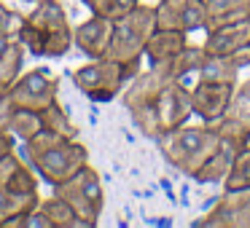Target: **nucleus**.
Returning <instances> with one entry per match:
<instances>
[{"label":"nucleus","instance_id":"f257e3e1","mask_svg":"<svg viewBox=\"0 0 250 228\" xmlns=\"http://www.w3.org/2000/svg\"><path fill=\"white\" fill-rule=\"evenodd\" d=\"M156 145L162 151V158L180 174L194 177V172L221 148V134L212 124L202 126H175L169 132H162L156 137Z\"/></svg>","mask_w":250,"mask_h":228},{"label":"nucleus","instance_id":"f03ea898","mask_svg":"<svg viewBox=\"0 0 250 228\" xmlns=\"http://www.w3.org/2000/svg\"><path fill=\"white\" fill-rule=\"evenodd\" d=\"M140 73V59L137 62H119L110 57H100V59H89L86 65L76 67L70 73L76 89L92 102H113L124 86Z\"/></svg>","mask_w":250,"mask_h":228},{"label":"nucleus","instance_id":"7ed1b4c3","mask_svg":"<svg viewBox=\"0 0 250 228\" xmlns=\"http://www.w3.org/2000/svg\"><path fill=\"white\" fill-rule=\"evenodd\" d=\"M159 30L156 22V6H140L113 22V38H110V49L105 57L119 62H137L146 57V43L151 35Z\"/></svg>","mask_w":250,"mask_h":228},{"label":"nucleus","instance_id":"20e7f679","mask_svg":"<svg viewBox=\"0 0 250 228\" xmlns=\"http://www.w3.org/2000/svg\"><path fill=\"white\" fill-rule=\"evenodd\" d=\"M54 193L62 196L76 209V215L86 223V228L97 226L100 215H103V207H105V190H103V180H100L97 169H92L86 164L70 180L54 185Z\"/></svg>","mask_w":250,"mask_h":228},{"label":"nucleus","instance_id":"39448f33","mask_svg":"<svg viewBox=\"0 0 250 228\" xmlns=\"http://www.w3.org/2000/svg\"><path fill=\"white\" fill-rule=\"evenodd\" d=\"M86 164H89V148L78 140H65L35 161V172L43 183H49L54 188V185L70 180L76 172H81Z\"/></svg>","mask_w":250,"mask_h":228},{"label":"nucleus","instance_id":"423d86ee","mask_svg":"<svg viewBox=\"0 0 250 228\" xmlns=\"http://www.w3.org/2000/svg\"><path fill=\"white\" fill-rule=\"evenodd\" d=\"M60 94V83L51 76L46 67H35L27 70L8 86V97L17 102V108H27V110H43L51 102H57Z\"/></svg>","mask_w":250,"mask_h":228},{"label":"nucleus","instance_id":"0eeeda50","mask_svg":"<svg viewBox=\"0 0 250 228\" xmlns=\"http://www.w3.org/2000/svg\"><path fill=\"white\" fill-rule=\"evenodd\" d=\"M196 228H250V190H223L205 212L194 220Z\"/></svg>","mask_w":250,"mask_h":228},{"label":"nucleus","instance_id":"6e6552de","mask_svg":"<svg viewBox=\"0 0 250 228\" xmlns=\"http://www.w3.org/2000/svg\"><path fill=\"white\" fill-rule=\"evenodd\" d=\"M156 22L162 30L196 33L207 27V0H159Z\"/></svg>","mask_w":250,"mask_h":228},{"label":"nucleus","instance_id":"1a4fd4ad","mask_svg":"<svg viewBox=\"0 0 250 228\" xmlns=\"http://www.w3.org/2000/svg\"><path fill=\"white\" fill-rule=\"evenodd\" d=\"M156 115H159L162 132H169V129H175V126L188 124V118L194 115V99H191L188 83L169 81L156 99Z\"/></svg>","mask_w":250,"mask_h":228},{"label":"nucleus","instance_id":"9d476101","mask_svg":"<svg viewBox=\"0 0 250 228\" xmlns=\"http://www.w3.org/2000/svg\"><path fill=\"white\" fill-rule=\"evenodd\" d=\"M237 86L234 83H212V81H196L191 86V99H194V115L202 118V124H215L226 108L231 105Z\"/></svg>","mask_w":250,"mask_h":228},{"label":"nucleus","instance_id":"9b49d317","mask_svg":"<svg viewBox=\"0 0 250 228\" xmlns=\"http://www.w3.org/2000/svg\"><path fill=\"white\" fill-rule=\"evenodd\" d=\"M110 38H113V22L105 17H97V14H92L86 22L73 27V46L86 59H100V57L108 54Z\"/></svg>","mask_w":250,"mask_h":228},{"label":"nucleus","instance_id":"f8f14e48","mask_svg":"<svg viewBox=\"0 0 250 228\" xmlns=\"http://www.w3.org/2000/svg\"><path fill=\"white\" fill-rule=\"evenodd\" d=\"M167 78L156 70V67H148V70H140L121 92V102L129 110H140V108H156V99L162 94V89L167 86Z\"/></svg>","mask_w":250,"mask_h":228},{"label":"nucleus","instance_id":"ddd939ff","mask_svg":"<svg viewBox=\"0 0 250 228\" xmlns=\"http://www.w3.org/2000/svg\"><path fill=\"white\" fill-rule=\"evenodd\" d=\"M248 43H250V19H242V22H229L207 30V38L202 46L207 49L210 57H234Z\"/></svg>","mask_w":250,"mask_h":228},{"label":"nucleus","instance_id":"4468645a","mask_svg":"<svg viewBox=\"0 0 250 228\" xmlns=\"http://www.w3.org/2000/svg\"><path fill=\"white\" fill-rule=\"evenodd\" d=\"M218 129L223 142H231V145L245 148L250 134V99L242 97V94H234L231 105L226 108V113L212 124Z\"/></svg>","mask_w":250,"mask_h":228},{"label":"nucleus","instance_id":"2eb2a0df","mask_svg":"<svg viewBox=\"0 0 250 228\" xmlns=\"http://www.w3.org/2000/svg\"><path fill=\"white\" fill-rule=\"evenodd\" d=\"M24 19H27L33 27H38L46 38H49V35H57V33H65V30H73L62 0H38L33 6V11L24 14Z\"/></svg>","mask_w":250,"mask_h":228},{"label":"nucleus","instance_id":"dca6fc26","mask_svg":"<svg viewBox=\"0 0 250 228\" xmlns=\"http://www.w3.org/2000/svg\"><path fill=\"white\" fill-rule=\"evenodd\" d=\"M207 59H210V54H207L205 46L188 43L178 57H172L169 62H162V65H151V67H156V70L162 73L164 78H167V81H183V78H188L191 73H199V67L205 65Z\"/></svg>","mask_w":250,"mask_h":228},{"label":"nucleus","instance_id":"f3484780","mask_svg":"<svg viewBox=\"0 0 250 228\" xmlns=\"http://www.w3.org/2000/svg\"><path fill=\"white\" fill-rule=\"evenodd\" d=\"M186 46H188V33L159 27L146 43V59L148 65H162V62H169L172 57H178Z\"/></svg>","mask_w":250,"mask_h":228},{"label":"nucleus","instance_id":"a211bd4d","mask_svg":"<svg viewBox=\"0 0 250 228\" xmlns=\"http://www.w3.org/2000/svg\"><path fill=\"white\" fill-rule=\"evenodd\" d=\"M242 151L239 145H231V142H223L221 140V148H218L215 153H212L210 158H207L205 164H202L199 169L194 172V180L202 185H218L226 180V174L231 172V164L234 158H237V153Z\"/></svg>","mask_w":250,"mask_h":228},{"label":"nucleus","instance_id":"6ab92c4d","mask_svg":"<svg viewBox=\"0 0 250 228\" xmlns=\"http://www.w3.org/2000/svg\"><path fill=\"white\" fill-rule=\"evenodd\" d=\"M250 19V0H207V30Z\"/></svg>","mask_w":250,"mask_h":228},{"label":"nucleus","instance_id":"aec40b11","mask_svg":"<svg viewBox=\"0 0 250 228\" xmlns=\"http://www.w3.org/2000/svg\"><path fill=\"white\" fill-rule=\"evenodd\" d=\"M242 67L234 62V57H210L196 73V81H212V83H239Z\"/></svg>","mask_w":250,"mask_h":228},{"label":"nucleus","instance_id":"412c9836","mask_svg":"<svg viewBox=\"0 0 250 228\" xmlns=\"http://www.w3.org/2000/svg\"><path fill=\"white\" fill-rule=\"evenodd\" d=\"M24 54H27V49H24L22 40L19 38L8 40V46L3 49V54H0V86L8 89L24 73L22 70L24 67Z\"/></svg>","mask_w":250,"mask_h":228},{"label":"nucleus","instance_id":"4be33fe9","mask_svg":"<svg viewBox=\"0 0 250 228\" xmlns=\"http://www.w3.org/2000/svg\"><path fill=\"white\" fill-rule=\"evenodd\" d=\"M41 209L49 215L54 228H86V223L76 215V209L57 193H51L49 199H41Z\"/></svg>","mask_w":250,"mask_h":228},{"label":"nucleus","instance_id":"5701e85b","mask_svg":"<svg viewBox=\"0 0 250 228\" xmlns=\"http://www.w3.org/2000/svg\"><path fill=\"white\" fill-rule=\"evenodd\" d=\"M41 204V193H14L8 188H0V228L8 217L19 212H30Z\"/></svg>","mask_w":250,"mask_h":228},{"label":"nucleus","instance_id":"b1692460","mask_svg":"<svg viewBox=\"0 0 250 228\" xmlns=\"http://www.w3.org/2000/svg\"><path fill=\"white\" fill-rule=\"evenodd\" d=\"M41 118H43V126H46V129L62 134L65 140H78V126L73 124L70 113H67V110L60 105V99H57V102H51L49 108L41 110Z\"/></svg>","mask_w":250,"mask_h":228},{"label":"nucleus","instance_id":"393cba45","mask_svg":"<svg viewBox=\"0 0 250 228\" xmlns=\"http://www.w3.org/2000/svg\"><path fill=\"white\" fill-rule=\"evenodd\" d=\"M43 129V118H41L38 110H27V108H17L11 118V134L17 137L19 142H27L30 137H35Z\"/></svg>","mask_w":250,"mask_h":228},{"label":"nucleus","instance_id":"a878e982","mask_svg":"<svg viewBox=\"0 0 250 228\" xmlns=\"http://www.w3.org/2000/svg\"><path fill=\"white\" fill-rule=\"evenodd\" d=\"M223 190H250V148H242L223 180Z\"/></svg>","mask_w":250,"mask_h":228},{"label":"nucleus","instance_id":"bb28decb","mask_svg":"<svg viewBox=\"0 0 250 228\" xmlns=\"http://www.w3.org/2000/svg\"><path fill=\"white\" fill-rule=\"evenodd\" d=\"M137 6H140V0H94L92 6H89V11L97 14V17L110 19V22H119L121 17L135 11Z\"/></svg>","mask_w":250,"mask_h":228},{"label":"nucleus","instance_id":"cd10ccee","mask_svg":"<svg viewBox=\"0 0 250 228\" xmlns=\"http://www.w3.org/2000/svg\"><path fill=\"white\" fill-rule=\"evenodd\" d=\"M38 185H41L38 172L33 167H27V164H19L6 188L14 190V193H38Z\"/></svg>","mask_w":250,"mask_h":228},{"label":"nucleus","instance_id":"c85d7f7f","mask_svg":"<svg viewBox=\"0 0 250 228\" xmlns=\"http://www.w3.org/2000/svg\"><path fill=\"white\" fill-rule=\"evenodd\" d=\"M17 38L24 43L27 54H33V57H38V59H43V43H46V35L41 33L38 27H33V24H30L27 19H24V24H22V30H19Z\"/></svg>","mask_w":250,"mask_h":228},{"label":"nucleus","instance_id":"c756f323","mask_svg":"<svg viewBox=\"0 0 250 228\" xmlns=\"http://www.w3.org/2000/svg\"><path fill=\"white\" fill-rule=\"evenodd\" d=\"M24 24V14L11 11V8L0 0V35H8V38H17L19 30Z\"/></svg>","mask_w":250,"mask_h":228},{"label":"nucleus","instance_id":"7c9ffc66","mask_svg":"<svg viewBox=\"0 0 250 228\" xmlns=\"http://www.w3.org/2000/svg\"><path fill=\"white\" fill-rule=\"evenodd\" d=\"M17 113V102L8 97V92L0 97V132H11V118Z\"/></svg>","mask_w":250,"mask_h":228},{"label":"nucleus","instance_id":"2f4dec72","mask_svg":"<svg viewBox=\"0 0 250 228\" xmlns=\"http://www.w3.org/2000/svg\"><path fill=\"white\" fill-rule=\"evenodd\" d=\"M19 164H22V158H19L17 153L0 158V188H6V185H8V180H11V174L17 172Z\"/></svg>","mask_w":250,"mask_h":228},{"label":"nucleus","instance_id":"473e14b6","mask_svg":"<svg viewBox=\"0 0 250 228\" xmlns=\"http://www.w3.org/2000/svg\"><path fill=\"white\" fill-rule=\"evenodd\" d=\"M24 228H54L49 220V215H46L43 209H41V204L35 207V209L27 212V220H24Z\"/></svg>","mask_w":250,"mask_h":228},{"label":"nucleus","instance_id":"72a5a7b5","mask_svg":"<svg viewBox=\"0 0 250 228\" xmlns=\"http://www.w3.org/2000/svg\"><path fill=\"white\" fill-rule=\"evenodd\" d=\"M234 62H237L239 67H245V65H250V43L245 46L242 51H237V54H234Z\"/></svg>","mask_w":250,"mask_h":228},{"label":"nucleus","instance_id":"f704fd0d","mask_svg":"<svg viewBox=\"0 0 250 228\" xmlns=\"http://www.w3.org/2000/svg\"><path fill=\"white\" fill-rule=\"evenodd\" d=\"M237 94H242V97L250 99V78H248V81H242V83H237Z\"/></svg>","mask_w":250,"mask_h":228},{"label":"nucleus","instance_id":"c9c22d12","mask_svg":"<svg viewBox=\"0 0 250 228\" xmlns=\"http://www.w3.org/2000/svg\"><path fill=\"white\" fill-rule=\"evenodd\" d=\"M8 40H11V38H8V35H0V54H3V49H6V46H8Z\"/></svg>","mask_w":250,"mask_h":228},{"label":"nucleus","instance_id":"e433bc0d","mask_svg":"<svg viewBox=\"0 0 250 228\" xmlns=\"http://www.w3.org/2000/svg\"><path fill=\"white\" fill-rule=\"evenodd\" d=\"M6 92H8V89H6V86H0V97H3V94H6Z\"/></svg>","mask_w":250,"mask_h":228},{"label":"nucleus","instance_id":"4c0bfd02","mask_svg":"<svg viewBox=\"0 0 250 228\" xmlns=\"http://www.w3.org/2000/svg\"><path fill=\"white\" fill-rule=\"evenodd\" d=\"M22 3H33V6H35V3H38V0H22Z\"/></svg>","mask_w":250,"mask_h":228},{"label":"nucleus","instance_id":"58836bf2","mask_svg":"<svg viewBox=\"0 0 250 228\" xmlns=\"http://www.w3.org/2000/svg\"><path fill=\"white\" fill-rule=\"evenodd\" d=\"M245 148H250V134H248V142H245Z\"/></svg>","mask_w":250,"mask_h":228}]
</instances>
